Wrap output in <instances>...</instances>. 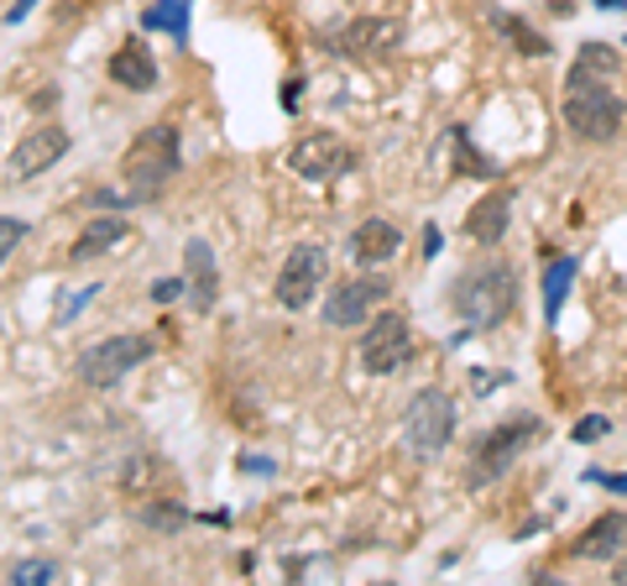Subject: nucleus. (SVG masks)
<instances>
[{"label": "nucleus", "mask_w": 627, "mask_h": 586, "mask_svg": "<svg viewBox=\"0 0 627 586\" xmlns=\"http://www.w3.org/2000/svg\"><path fill=\"white\" fill-rule=\"evenodd\" d=\"M68 147L74 142H68L63 126H38V131H26V137L11 147V158H6V179H38V173H47Z\"/></svg>", "instance_id": "f8f14e48"}, {"label": "nucleus", "mask_w": 627, "mask_h": 586, "mask_svg": "<svg viewBox=\"0 0 627 586\" xmlns=\"http://www.w3.org/2000/svg\"><path fill=\"white\" fill-rule=\"evenodd\" d=\"M539 440V414H518V419H502V425H491L481 440L470 445V461H466V487H491L502 482L518 456Z\"/></svg>", "instance_id": "20e7f679"}, {"label": "nucleus", "mask_w": 627, "mask_h": 586, "mask_svg": "<svg viewBox=\"0 0 627 586\" xmlns=\"http://www.w3.org/2000/svg\"><path fill=\"white\" fill-rule=\"evenodd\" d=\"M26 11H32V0H17V6H11V11H6V26H17V21L26 17Z\"/></svg>", "instance_id": "2f4dec72"}, {"label": "nucleus", "mask_w": 627, "mask_h": 586, "mask_svg": "<svg viewBox=\"0 0 627 586\" xmlns=\"http://www.w3.org/2000/svg\"><path fill=\"white\" fill-rule=\"evenodd\" d=\"M189 17H194V0H157L141 11V32H168L173 42H189Z\"/></svg>", "instance_id": "aec40b11"}, {"label": "nucleus", "mask_w": 627, "mask_h": 586, "mask_svg": "<svg viewBox=\"0 0 627 586\" xmlns=\"http://www.w3.org/2000/svg\"><path fill=\"white\" fill-rule=\"evenodd\" d=\"M445 246V236H439V225H424V257H434Z\"/></svg>", "instance_id": "c756f323"}, {"label": "nucleus", "mask_w": 627, "mask_h": 586, "mask_svg": "<svg viewBox=\"0 0 627 586\" xmlns=\"http://www.w3.org/2000/svg\"><path fill=\"white\" fill-rule=\"evenodd\" d=\"M325 278H330V252L319 242H298L288 246V257H283V267H277V284H273V299L288 309V315H298V309H309L314 294L325 288Z\"/></svg>", "instance_id": "0eeeda50"}, {"label": "nucleus", "mask_w": 627, "mask_h": 586, "mask_svg": "<svg viewBox=\"0 0 627 586\" xmlns=\"http://www.w3.org/2000/svg\"><path fill=\"white\" fill-rule=\"evenodd\" d=\"M53 576H59L53 561H17L11 566V586H42V582H53Z\"/></svg>", "instance_id": "393cba45"}, {"label": "nucleus", "mask_w": 627, "mask_h": 586, "mask_svg": "<svg viewBox=\"0 0 627 586\" xmlns=\"http://www.w3.org/2000/svg\"><path fill=\"white\" fill-rule=\"evenodd\" d=\"M508 221H512V194L508 189H491V194H481V204H470L466 236L476 246H497L508 236Z\"/></svg>", "instance_id": "f3484780"}, {"label": "nucleus", "mask_w": 627, "mask_h": 586, "mask_svg": "<svg viewBox=\"0 0 627 586\" xmlns=\"http://www.w3.org/2000/svg\"><path fill=\"white\" fill-rule=\"evenodd\" d=\"M330 53H340V58H361V63H376V58H392L397 47H403V21L392 17H355L346 21L340 32H330V38H319Z\"/></svg>", "instance_id": "1a4fd4ad"}, {"label": "nucleus", "mask_w": 627, "mask_h": 586, "mask_svg": "<svg viewBox=\"0 0 627 586\" xmlns=\"http://www.w3.org/2000/svg\"><path fill=\"white\" fill-rule=\"evenodd\" d=\"M623 550H627V513H602V519L570 545V555H575V561H617Z\"/></svg>", "instance_id": "a211bd4d"}, {"label": "nucleus", "mask_w": 627, "mask_h": 586, "mask_svg": "<svg viewBox=\"0 0 627 586\" xmlns=\"http://www.w3.org/2000/svg\"><path fill=\"white\" fill-rule=\"evenodd\" d=\"M21 236H26V225H21L17 215H6V221H0V257H11L21 246Z\"/></svg>", "instance_id": "bb28decb"}, {"label": "nucleus", "mask_w": 627, "mask_h": 586, "mask_svg": "<svg viewBox=\"0 0 627 586\" xmlns=\"http://www.w3.org/2000/svg\"><path fill=\"white\" fill-rule=\"evenodd\" d=\"M413 356V324L403 309H382L366 320L361 330V366L372 372V377H392V372H403Z\"/></svg>", "instance_id": "6e6552de"}, {"label": "nucleus", "mask_w": 627, "mask_h": 586, "mask_svg": "<svg viewBox=\"0 0 627 586\" xmlns=\"http://www.w3.org/2000/svg\"><path fill=\"white\" fill-rule=\"evenodd\" d=\"M602 435H612V419H607V414H586L581 425L570 429V440H575V445H591V440H602Z\"/></svg>", "instance_id": "a878e982"}, {"label": "nucleus", "mask_w": 627, "mask_h": 586, "mask_svg": "<svg viewBox=\"0 0 627 586\" xmlns=\"http://www.w3.org/2000/svg\"><path fill=\"white\" fill-rule=\"evenodd\" d=\"M183 278H189V299H194L199 315H210L220 303V267H215V252L210 242H189L183 246Z\"/></svg>", "instance_id": "2eb2a0df"}, {"label": "nucleus", "mask_w": 627, "mask_h": 586, "mask_svg": "<svg viewBox=\"0 0 627 586\" xmlns=\"http://www.w3.org/2000/svg\"><path fill=\"white\" fill-rule=\"evenodd\" d=\"M627 0H596V11H623Z\"/></svg>", "instance_id": "473e14b6"}, {"label": "nucleus", "mask_w": 627, "mask_h": 586, "mask_svg": "<svg viewBox=\"0 0 627 586\" xmlns=\"http://www.w3.org/2000/svg\"><path fill=\"white\" fill-rule=\"evenodd\" d=\"M455 425H460V414H455V398L445 387H418L403 408V445H408L413 461H439L455 440Z\"/></svg>", "instance_id": "7ed1b4c3"}, {"label": "nucleus", "mask_w": 627, "mask_h": 586, "mask_svg": "<svg viewBox=\"0 0 627 586\" xmlns=\"http://www.w3.org/2000/svg\"><path fill=\"white\" fill-rule=\"evenodd\" d=\"M570 284H575V257H549L544 267V320H560V303H565Z\"/></svg>", "instance_id": "412c9836"}, {"label": "nucleus", "mask_w": 627, "mask_h": 586, "mask_svg": "<svg viewBox=\"0 0 627 586\" xmlns=\"http://www.w3.org/2000/svg\"><path fill=\"white\" fill-rule=\"evenodd\" d=\"M178 294H189V278H157V284H152V299L157 303H173Z\"/></svg>", "instance_id": "cd10ccee"}, {"label": "nucleus", "mask_w": 627, "mask_h": 586, "mask_svg": "<svg viewBox=\"0 0 627 586\" xmlns=\"http://www.w3.org/2000/svg\"><path fill=\"white\" fill-rule=\"evenodd\" d=\"M623 74V53L617 47H607V42H586L581 53H575V63H570L565 84H607Z\"/></svg>", "instance_id": "6ab92c4d"}, {"label": "nucleus", "mask_w": 627, "mask_h": 586, "mask_svg": "<svg viewBox=\"0 0 627 586\" xmlns=\"http://www.w3.org/2000/svg\"><path fill=\"white\" fill-rule=\"evenodd\" d=\"M450 309L470 330H497L518 309V273H512V263H502V257L470 263L450 288Z\"/></svg>", "instance_id": "f257e3e1"}, {"label": "nucleus", "mask_w": 627, "mask_h": 586, "mask_svg": "<svg viewBox=\"0 0 627 586\" xmlns=\"http://www.w3.org/2000/svg\"><path fill=\"white\" fill-rule=\"evenodd\" d=\"M591 482H602L607 492H627V471H617V477H607V471H591Z\"/></svg>", "instance_id": "c85d7f7f"}, {"label": "nucleus", "mask_w": 627, "mask_h": 586, "mask_svg": "<svg viewBox=\"0 0 627 586\" xmlns=\"http://www.w3.org/2000/svg\"><path fill=\"white\" fill-rule=\"evenodd\" d=\"M612 582H617V586H627V550H623V555H617V561H612Z\"/></svg>", "instance_id": "7c9ffc66"}, {"label": "nucleus", "mask_w": 627, "mask_h": 586, "mask_svg": "<svg viewBox=\"0 0 627 586\" xmlns=\"http://www.w3.org/2000/svg\"><path fill=\"white\" fill-rule=\"evenodd\" d=\"M126 236H131V221H126L120 210H99L95 221L78 231V242H74L68 257H74V263H95V257H105V252H116Z\"/></svg>", "instance_id": "dca6fc26"}, {"label": "nucleus", "mask_w": 627, "mask_h": 586, "mask_svg": "<svg viewBox=\"0 0 627 586\" xmlns=\"http://www.w3.org/2000/svg\"><path fill=\"white\" fill-rule=\"evenodd\" d=\"M178 168H183V142H178V126L173 121H152L141 126L131 147H126V158H120V179L131 189V200H152L157 189H168L178 179Z\"/></svg>", "instance_id": "f03ea898"}, {"label": "nucleus", "mask_w": 627, "mask_h": 586, "mask_svg": "<svg viewBox=\"0 0 627 586\" xmlns=\"http://www.w3.org/2000/svg\"><path fill=\"white\" fill-rule=\"evenodd\" d=\"M382 299H387V284H382V278H340V284L325 288L319 320L330 324V330H361Z\"/></svg>", "instance_id": "9b49d317"}, {"label": "nucleus", "mask_w": 627, "mask_h": 586, "mask_svg": "<svg viewBox=\"0 0 627 586\" xmlns=\"http://www.w3.org/2000/svg\"><path fill=\"white\" fill-rule=\"evenodd\" d=\"M147 356H152V335H105V341L78 351L74 372H78V383H89V387H116Z\"/></svg>", "instance_id": "423d86ee"}, {"label": "nucleus", "mask_w": 627, "mask_h": 586, "mask_svg": "<svg viewBox=\"0 0 627 586\" xmlns=\"http://www.w3.org/2000/svg\"><path fill=\"white\" fill-rule=\"evenodd\" d=\"M497 32H508V42L518 47V53H529V58H549V38L539 32V26H529L523 17H512V11H497Z\"/></svg>", "instance_id": "4be33fe9"}, {"label": "nucleus", "mask_w": 627, "mask_h": 586, "mask_svg": "<svg viewBox=\"0 0 627 586\" xmlns=\"http://www.w3.org/2000/svg\"><path fill=\"white\" fill-rule=\"evenodd\" d=\"M627 105L612 95V84H565V126L581 142H612L623 131Z\"/></svg>", "instance_id": "39448f33"}, {"label": "nucleus", "mask_w": 627, "mask_h": 586, "mask_svg": "<svg viewBox=\"0 0 627 586\" xmlns=\"http://www.w3.org/2000/svg\"><path fill=\"white\" fill-rule=\"evenodd\" d=\"M141 524L162 529V534H178V529L189 524V508H183V503H147V508H141Z\"/></svg>", "instance_id": "b1692460"}, {"label": "nucleus", "mask_w": 627, "mask_h": 586, "mask_svg": "<svg viewBox=\"0 0 627 586\" xmlns=\"http://www.w3.org/2000/svg\"><path fill=\"white\" fill-rule=\"evenodd\" d=\"M288 168H294L304 183H334L355 168V152H351V142H340L334 131H309V137H298V142L288 147Z\"/></svg>", "instance_id": "9d476101"}, {"label": "nucleus", "mask_w": 627, "mask_h": 586, "mask_svg": "<svg viewBox=\"0 0 627 586\" xmlns=\"http://www.w3.org/2000/svg\"><path fill=\"white\" fill-rule=\"evenodd\" d=\"M110 79L120 84V89H131V95H147V89H157V58H152V47L141 38H126L110 53V68H105Z\"/></svg>", "instance_id": "4468645a"}, {"label": "nucleus", "mask_w": 627, "mask_h": 586, "mask_svg": "<svg viewBox=\"0 0 627 586\" xmlns=\"http://www.w3.org/2000/svg\"><path fill=\"white\" fill-rule=\"evenodd\" d=\"M450 142H455V152H460V168H466L470 179H497V173H502V162H491L487 152H476V147H470L466 126H455V131H450Z\"/></svg>", "instance_id": "5701e85b"}, {"label": "nucleus", "mask_w": 627, "mask_h": 586, "mask_svg": "<svg viewBox=\"0 0 627 586\" xmlns=\"http://www.w3.org/2000/svg\"><path fill=\"white\" fill-rule=\"evenodd\" d=\"M397 246H403V231L392 221H382V215H372V221H361L351 231L346 252H351L355 267H387L392 257H397Z\"/></svg>", "instance_id": "ddd939ff"}]
</instances>
